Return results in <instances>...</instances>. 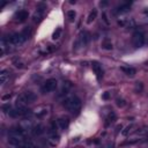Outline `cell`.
I'll use <instances>...</instances> for the list:
<instances>
[{
    "instance_id": "obj_12",
    "label": "cell",
    "mask_w": 148,
    "mask_h": 148,
    "mask_svg": "<svg viewBox=\"0 0 148 148\" xmlns=\"http://www.w3.org/2000/svg\"><path fill=\"white\" fill-rule=\"evenodd\" d=\"M23 95H24V97L27 98L28 103H32V102L37 98V96H36L32 91H25V92H23Z\"/></svg>"
},
{
    "instance_id": "obj_21",
    "label": "cell",
    "mask_w": 148,
    "mask_h": 148,
    "mask_svg": "<svg viewBox=\"0 0 148 148\" xmlns=\"http://www.w3.org/2000/svg\"><path fill=\"white\" fill-rule=\"evenodd\" d=\"M67 16H68V18H69L71 21H74L75 16H76V13H75V10H73V9L68 10V12H67Z\"/></svg>"
},
{
    "instance_id": "obj_17",
    "label": "cell",
    "mask_w": 148,
    "mask_h": 148,
    "mask_svg": "<svg viewBox=\"0 0 148 148\" xmlns=\"http://www.w3.org/2000/svg\"><path fill=\"white\" fill-rule=\"evenodd\" d=\"M121 71L128 76H134L135 75V69L132 68V67H121Z\"/></svg>"
},
{
    "instance_id": "obj_16",
    "label": "cell",
    "mask_w": 148,
    "mask_h": 148,
    "mask_svg": "<svg viewBox=\"0 0 148 148\" xmlns=\"http://www.w3.org/2000/svg\"><path fill=\"white\" fill-rule=\"evenodd\" d=\"M118 24H120V25H125V27H132V25H134V21H133L132 18H126V20L118 21Z\"/></svg>"
},
{
    "instance_id": "obj_1",
    "label": "cell",
    "mask_w": 148,
    "mask_h": 148,
    "mask_svg": "<svg viewBox=\"0 0 148 148\" xmlns=\"http://www.w3.org/2000/svg\"><path fill=\"white\" fill-rule=\"evenodd\" d=\"M62 105L66 110H68L73 113H77L81 109V99L76 96H68L64 99Z\"/></svg>"
},
{
    "instance_id": "obj_3",
    "label": "cell",
    "mask_w": 148,
    "mask_h": 148,
    "mask_svg": "<svg viewBox=\"0 0 148 148\" xmlns=\"http://www.w3.org/2000/svg\"><path fill=\"white\" fill-rule=\"evenodd\" d=\"M146 42V36L142 31L138 30L133 34V37H132V43L134 45V47H141Z\"/></svg>"
},
{
    "instance_id": "obj_14",
    "label": "cell",
    "mask_w": 148,
    "mask_h": 148,
    "mask_svg": "<svg viewBox=\"0 0 148 148\" xmlns=\"http://www.w3.org/2000/svg\"><path fill=\"white\" fill-rule=\"evenodd\" d=\"M96 16H97V10H96V9H92V10L89 13V15H88L87 23H88V24H90L91 22H94V21H95V18H96Z\"/></svg>"
},
{
    "instance_id": "obj_5",
    "label": "cell",
    "mask_w": 148,
    "mask_h": 148,
    "mask_svg": "<svg viewBox=\"0 0 148 148\" xmlns=\"http://www.w3.org/2000/svg\"><path fill=\"white\" fill-rule=\"evenodd\" d=\"M27 36L23 34V32H20V34H14L10 38H9V44L14 45V46H20L22 45L25 40H27Z\"/></svg>"
},
{
    "instance_id": "obj_9",
    "label": "cell",
    "mask_w": 148,
    "mask_h": 148,
    "mask_svg": "<svg viewBox=\"0 0 148 148\" xmlns=\"http://www.w3.org/2000/svg\"><path fill=\"white\" fill-rule=\"evenodd\" d=\"M57 125H58L61 130H66V128L68 127V125H69V118H68V117H65V116L58 118Z\"/></svg>"
},
{
    "instance_id": "obj_23",
    "label": "cell",
    "mask_w": 148,
    "mask_h": 148,
    "mask_svg": "<svg viewBox=\"0 0 148 148\" xmlns=\"http://www.w3.org/2000/svg\"><path fill=\"white\" fill-rule=\"evenodd\" d=\"M116 102H117V105L120 106V108H123V106L126 105V102H125V99H123V98H117Z\"/></svg>"
},
{
    "instance_id": "obj_4",
    "label": "cell",
    "mask_w": 148,
    "mask_h": 148,
    "mask_svg": "<svg viewBox=\"0 0 148 148\" xmlns=\"http://www.w3.org/2000/svg\"><path fill=\"white\" fill-rule=\"evenodd\" d=\"M49 142L52 146H56L59 142V134L57 132V124L52 123L50 130H49Z\"/></svg>"
},
{
    "instance_id": "obj_15",
    "label": "cell",
    "mask_w": 148,
    "mask_h": 148,
    "mask_svg": "<svg viewBox=\"0 0 148 148\" xmlns=\"http://www.w3.org/2000/svg\"><path fill=\"white\" fill-rule=\"evenodd\" d=\"M114 120H116V114H114L113 111H111V112H109V114L106 116V123H105V125L109 126V125L112 124Z\"/></svg>"
},
{
    "instance_id": "obj_10",
    "label": "cell",
    "mask_w": 148,
    "mask_h": 148,
    "mask_svg": "<svg viewBox=\"0 0 148 148\" xmlns=\"http://www.w3.org/2000/svg\"><path fill=\"white\" fill-rule=\"evenodd\" d=\"M15 17H16L17 21L23 22V21H25V20L28 18V12H27V10H20L18 13H16Z\"/></svg>"
},
{
    "instance_id": "obj_27",
    "label": "cell",
    "mask_w": 148,
    "mask_h": 148,
    "mask_svg": "<svg viewBox=\"0 0 148 148\" xmlns=\"http://www.w3.org/2000/svg\"><path fill=\"white\" fill-rule=\"evenodd\" d=\"M103 20H104V22H105L106 24H109V21H108V18H106V14H105V13L103 14Z\"/></svg>"
},
{
    "instance_id": "obj_8",
    "label": "cell",
    "mask_w": 148,
    "mask_h": 148,
    "mask_svg": "<svg viewBox=\"0 0 148 148\" xmlns=\"http://www.w3.org/2000/svg\"><path fill=\"white\" fill-rule=\"evenodd\" d=\"M131 3L132 2H125L120 6H118L116 9H114V14H124V13H127L131 8Z\"/></svg>"
},
{
    "instance_id": "obj_7",
    "label": "cell",
    "mask_w": 148,
    "mask_h": 148,
    "mask_svg": "<svg viewBox=\"0 0 148 148\" xmlns=\"http://www.w3.org/2000/svg\"><path fill=\"white\" fill-rule=\"evenodd\" d=\"M91 68H92L94 73L96 74L97 80H98V81H101V79L103 77V68H102L101 64H99V62H97V61H92V62H91Z\"/></svg>"
},
{
    "instance_id": "obj_25",
    "label": "cell",
    "mask_w": 148,
    "mask_h": 148,
    "mask_svg": "<svg viewBox=\"0 0 148 148\" xmlns=\"http://www.w3.org/2000/svg\"><path fill=\"white\" fill-rule=\"evenodd\" d=\"M109 97H110V92H109V91H105V92L102 95V98H103V99H109Z\"/></svg>"
},
{
    "instance_id": "obj_6",
    "label": "cell",
    "mask_w": 148,
    "mask_h": 148,
    "mask_svg": "<svg viewBox=\"0 0 148 148\" xmlns=\"http://www.w3.org/2000/svg\"><path fill=\"white\" fill-rule=\"evenodd\" d=\"M57 88V80L56 79H49L44 82L43 87H42V91L43 92H51L53 90H56Z\"/></svg>"
},
{
    "instance_id": "obj_24",
    "label": "cell",
    "mask_w": 148,
    "mask_h": 148,
    "mask_svg": "<svg viewBox=\"0 0 148 148\" xmlns=\"http://www.w3.org/2000/svg\"><path fill=\"white\" fill-rule=\"evenodd\" d=\"M103 47H104L105 50H111V49H112V44H111L110 42H104V43H103Z\"/></svg>"
},
{
    "instance_id": "obj_18",
    "label": "cell",
    "mask_w": 148,
    "mask_h": 148,
    "mask_svg": "<svg viewBox=\"0 0 148 148\" xmlns=\"http://www.w3.org/2000/svg\"><path fill=\"white\" fill-rule=\"evenodd\" d=\"M60 36H61V28H57L56 30H54V32H53V35H52V39H59L60 38Z\"/></svg>"
},
{
    "instance_id": "obj_13",
    "label": "cell",
    "mask_w": 148,
    "mask_h": 148,
    "mask_svg": "<svg viewBox=\"0 0 148 148\" xmlns=\"http://www.w3.org/2000/svg\"><path fill=\"white\" fill-rule=\"evenodd\" d=\"M32 134L34 135H40L43 132H44V127L42 125H37V126H34L32 130H31Z\"/></svg>"
},
{
    "instance_id": "obj_22",
    "label": "cell",
    "mask_w": 148,
    "mask_h": 148,
    "mask_svg": "<svg viewBox=\"0 0 148 148\" xmlns=\"http://www.w3.org/2000/svg\"><path fill=\"white\" fill-rule=\"evenodd\" d=\"M1 109H2L5 112H7V113H8V112L12 110V106H10V104H9V103H5V104H2Z\"/></svg>"
},
{
    "instance_id": "obj_2",
    "label": "cell",
    "mask_w": 148,
    "mask_h": 148,
    "mask_svg": "<svg viewBox=\"0 0 148 148\" xmlns=\"http://www.w3.org/2000/svg\"><path fill=\"white\" fill-rule=\"evenodd\" d=\"M88 42H89V34L86 32V31H82V32H80V35L76 37V39H75V42H74V44H73V46H74L75 50H79L80 47L87 45Z\"/></svg>"
},
{
    "instance_id": "obj_19",
    "label": "cell",
    "mask_w": 148,
    "mask_h": 148,
    "mask_svg": "<svg viewBox=\"0 0 148 148\" xmlns=\"http://www.w3.org/2000/svg\"><path fill=\"white\" fill-rule=\"evenodd\" d=\"M133 128H134V125H128V126H126V127L121 131V134H123V135H128L130 132H131Z\"/></svg>"
},
{
    "instance_id": "obj_20",
    "label": "cell",
    "mask_w": 148,
    "mask_h": 148,
    "mask_svg": "<svg viewBox=\"0 0 148 148\" xmlns=\"http://www.w3.org/2000/svg\"><path fill=\"white\" fill-rule=\"evenodd\" d=\"M20 148H36V146L31 142V141H29V140H25L24 141V143L20 147Z\"/></svg>"
},
{
    "instance_id": "obj_29",
    "label": "cell",
    "mask_w": 148,
    "mask_h": 148,
    "mask_svg": "<svg viewBox=\"0 0 148 148\" xmlns=\"http://www.w3.org/2000/svg\"><path fill=\"white\" fill-rule=\"evenodd\" d=\"M146 14H147V15H148V9H147V10H146Z\"/></svg>"
},
{
    "instance_id": "obj_11",
    "label": "cell",
    "mask_w": 148,
    "mask_h": 148,
    "mask_svg": "<svg viewBox=\"0 0 148 148\" xmlns=\"http://www.w3.org/2000/svg\"><path fill=\"white\" fill-rule=\"evenodd\" d=\"M8 77H9V71L2 69V71L0 72V84L6 83V81L8 80Z\"/></svg>"
},
{
    "instance_id": "obj_28",
    "label": "cell",
    "mask_w": 148,
    "mask_h": 148,
    "mask_svg": "<svg viewBox=\"0 0 148 148\" xmlns=\"http://www.w3.org/2000/svg\"><path fill=\"white\" fill-rule=\"evenodd\" d=\"M104 148H113V143H112V142H109Z\"/></svg>"
},
{
    "instance_id": "obj_26",
    "label": "cell",
    "mask_w": 148,
    "mask_h": 148,
    "mask_svg": "<svg viewBox=\"0 0 148 148\" xmlns=\"http://www.w3.org/2000/svg\"><path fill=\"white\" fill-rule=\"evenodd\" d=\"M9 98H10V95H9V94H7V95H3V96L1 97V99H2L3 102H6V101H8Z\"/></svg>"
}]
</instances>
